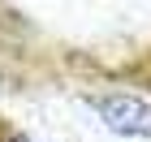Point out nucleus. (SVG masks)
I'll use <instances>...</instances> for the list:
<instances>
[{"instance_id": "obj_1", "label": "nucleus", "mask_w": 151, "mask_h": 142, "mask_svg": "<svg viewBox=\"0 0 151 142\" xmlns=\"http://www.w3.org/2000/svg\"><path fill=\"white\" fill-rule=\"evenodd\" d=\"M95 112L108 129L125 133V138H151V99L125 91H108L95 99Z\"/></svg>"}]
</instances>
